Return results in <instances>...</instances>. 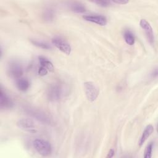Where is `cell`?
I'll return each mask as SVG.
<instances>
[{"label":"cell","mask_w":158,"mask_h":158,"mask_svg":"<svg viewBox=\"0 0 158 158\" xmlns=\"http://www.w3.org/2000/svg\"><path fill=\"white\" fill-rule=\"evenodd\" d=\"M84 90L88 101L93 102L96 99L99 95V88L92 81H86L84 83Z\"/></svg>","instance_id":"obj_4"},{"label":"cell","mask_w":158,"mask_h":158,"mask_svg":"<svg viewBox=\"0 0 158 158\" xmlns=\"http://www.w3.org/2000/svg\"><path fill=\"white\" fill-rule=\"evenodd\" d=\"M154 131V127L151 125H148L145 128L144 130L143 131L142 135L140 138V139L139 141V146H141L143 143L147 140V139L150 136V135L153 133Z\"/></svg>","instance_id":"obj_11"},{"label":"cell","mask_w":158,"mask_h":158,"mask_svg":"<svg viewBox=\"0 0 158 158\" xmlns=\"http://www.w3.org/2000/svg\"><path fill=\"white\" fill-rule=\"evenodd\" d=\"M38 59H39V62L41 66L46 68L48 71L52 72L54 70V68L52 63L47 58L43 56H40L39 57Z\"/></svg>","instance_id":"obj_13"},{"label":"cell","mask_w":158,"mask_h":158,"mask_svg":"<svg viewBox=\"0 0 158 158\" xmlns=\"http://www.w3.org/2000/svg\"><path fill=\"white\" fill-rule=\"evenodd\" d=\"M123 36H124V39L125 42L127 43V44H128V45H133L135 43V36L133 34V33L127 30H125L123 34Z\"/></svg>","instance_id":"obj_15"},{"label":"cell","mask_w":158,"mask_h":158,"mask_svg":"<svg viewBox=\"0 0 158 158\" xmlns=\"http://www.w3.org/2000/svg\"><path fill=\"white\" fill-rule=\"evenodd\" d=\"M70 9L77 13H83L86 11L85 6L80 2H72L70 5Z\"/></svg>","instance_id":"obj_14"},{"label":"cell","mask_w":158,"mask_h":158,"mask_svg":"<svg viewBox=\"0 0 158 158\" xmlns=\"http://www.w3.org/2000/svg\"><path fill=\"white\" fill-rule=\"evenodd\" d=\"M24 110L27 115H28L31 117H33V118L36 119V120L43 124H53V120L51 117L41 109L32 107H25Z\"/></svg>","instance_id":"obj_1"},{"label":"cell","mask_w":158,"mask_h":158,"mask_svg":"<svg viewBox=\"0 0 158 158\" xmlns=\"http://www.w3.org/2000/svg\"><path fill=\"white\" fill-rule=\"evenodd\" d=\"M17 127L27 132L35 133L37 131V128L34 122L30 118H21L17 122Z\"/></svg>","instance_id":"obj_6"},{"label":"cell","mask_w":158,"mask_h":158,"mask_svg":"<svg viewBox=\"0 0 158 158\" xmlns=\"http://www.w3.org/2000/svg\"><path fill=\"white\" fill-rule=\"evenodd\" d=\"M54 15H55V13L54 10L50 8L46 9L43 14V19L46 22L52 21L54 18Z\"/></svg>","instance_id":"obj_16"},{"label":"cell","mask_w":158,"mask_h":158,"mask_svg":"<svg viewBox=\"0 0 158 158\" xmlns=\"http://www.w3.org/2000/svg\"><path fill=\"white\" fill-rule=\"evenodd\" d=\"M114 3H116V4H127L128 2V1H125V0H118V1H112Z\"/></svg>","instance_id":"obj_22"},{"label":"cell","mask_w":158,"mask_h":158,"mask_svg":"<svg viewBox=\"0 0 158 158\" xmlns=\"http://www.w3.org/2000/svg\"><path fill=\"white\" fill-rule=\"evenodd\" d=\"M16 85L19 90L22 91H25L30 87V82L27 78H20L17 80Z\"/></svg>","instance_id":"obj_12"},{"label":"cell","mask_w":158,"mask_h":158,"mask_svg":"<svg viewBox=\"0 0 158 158\" xmlns=\"http://www.w3.org/2000/svg\"><path fill=\"white\" fill-rule=\"evenodd\" d=\"M48 70L46 68H44V67H43L42 66H41L39 68V69H38V74L40 76L46 75L48 73Z\"/></svg>","instance_id":"obj_20"},{"label":"cell","mask_w":158,"mask_h":158,"mask_svg":"<svg viewBox=\"0 0 158 158\" xmlns=\"http://www.w3.org/2000/svg\"><path fill=\"white\" fill-rule=\"evenodd\" d=\"M33 145L35 150L42 156H48L51 154V145L44 139H36L33 141Z\"/></svg>","instance_id":"obj_2"},{"label":"cell","mask_w":158,"mask_h":158,"mask_svg":"<svg viewBox=\"0 0 158 158\" xmlns=\"http://www.w3.org/2000/svg\"><path fill=\"white\" fill-rule=\"evenodd\" d=\"M52 43L60 51L65 54L69 55L71 53L72 48L70 45L62 38L59 36L53 38L52 39Z\"/></svg>","instance_id":"obj_7"},{"label":"cell","mask_w":158,"mask_h":158,"mask_svg":"<svg viewBox=\"0 0 158 158\" xmlns=\"http://www.w3.org/2000/svg\"><path fill=\"white\" fill-rule=\"evenodd\" d=\"M31 43L35 46L43 49H49L51 48V46L43 41H38L36 40H31Z\"/></svg>","instance_id":"obj_17"},{"label":"cell","mask_w":158,"mask_h":158,"mask_svg":"<svg viewBox=\"0 0 158 158\" xmlns=\"http://www.w3.org/2000/svg\"><path fill=\"white\" fill-rule=\"evenodd\" d=\"M7 72L13 78L19 79L23 75V70L21 64L17 61H11L8 65Z\"/></svg>","instance_id":"obj_5"},{"label":"cell","mask_w":158,"mask_h":158,"mask_svg":"<svg viewBox=\"0 0 158 158\" xmlns=\"http://www.w3.org/2000/svg\"><path fill=\"white\" fill-rule=\"evenodd\" d=\"M152 148H153V143H150L147 146V147H146V148L145 149L144 155V158H150V157H151Z\"/></svg>","instance_id":"obj_18"},{"label":"cell","mask_w":158,"mask_h":158,"mask_svg":"<svg viewBox=\"0 0 158 158\" xmlns=\"http://www.w3.org/2000/svg\"><path fill=\"white\" fill-rule=\"evenodd\" d=\"M114 154H115V151L114 149H110L109 150V151L108 152V154L106 156L107 158H110V157H112L114 156Z\"/></svg>","instance_id":"obj_21"},{"label":"cell","mask_w":158,"mask_h":158,"mask_svg":"<svg viewBox=\"0 0 158 158\" xmlns=\"http://www.w3.org/2000/svg\"><path fill=\"white\" fill-rule=\"evenodd\" d=\"M83 18L88 22L95 23L98 25L104 26L107 24V19L105 16L101 15H85Z\"/></svg>","instance_id":"obj_10"},{"label":"cell","mask_w":158,"mask_h":158,"mask_svg":"<svg viewBox=\"0 0 158 158\" xmlns=\"http://www.w3.org/2000/svg\"><path fill=\"white\" fill-rule=\"evenodd\" d=\"M139 25L142 29H143V30L144 31L149 43L153 46L155 43V37L152 28L151 26L150 23L146 20L143 19L140 20Z\"/></svg>","instance_id":"obj_8"},{"label":"cell","mask_w":158,"mask_h":158,"mask_svg":"<svg viewBox=\"0 0 158 158\" xmlns=\"http://www.w3.org/2000/svg\"><path fill=\"white\" fill-rule=\"evenodd\" d=\"M14 103L11 98L3 90L2 88L0 89V107L4 109H9L13 107Z\"/></svg>","instance_id":"obj_9"},{"label":"cell","mask_w":158,"mask_h":158,"mask_svg":"<svg viewBox=\"0 0 158 158\" xmlns=\"http://www.w3.org/2000/svg\"><path fill=\"white\" fill-rule=\"evenodd\" d=\"M63 94V88L60 83H55L51 84L47 90L48 99L51 101L59 100Z\"/></svg>","instance_id":"obj_3"},{"label":"cell","mask_w":158,"mask_h":158,"mask_svg":"<svg viewBox=\"0 0 158 158\" xmlns=\"http://www.w3.org/2000/svg\"><path fill=\"white\" fill-rule=\"evenodd\" d=\"M94 3H96L99 6L102 7H109L110 6V2L106 1H94Z\"/></svg>","instance_id":"obj_19"}]
</instances>
